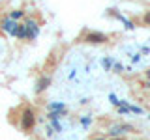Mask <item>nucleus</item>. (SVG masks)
<instances>
[{
	"label": "nucleus",
	"mask_w": 150,
	"mask_h": 140,
	"mask_svg": "<svg viewBox=\"0 0 150 140\" xmlns=\"http://www.w3.org/2000/svg\"><path fill=\"white\" fill-rule=\"evenodd\" d=\"M96 140H103V138H96Z\"/></svg>",
	"instance_id": "obj_4"
},
{
	"label": "nucleus",
	"mask_w": 150,
	"mask_h": 140,
	"mask_svg": "<svg viewBox=\"0 0 150 140\" xmlns=\"http://www.w3.org/2000/svg\"><path fill=\"white\" fill-rule=\"evenodd\" d=\"M34 125V114H32V110H25V114H23V129L28 131Z\"/></svg>",
	"instance_id": "obj_1"
},
{
	"label": "nucleus",
	"mask_w": 150,
	"mask_h": 140,
	"mask_svg": "<svg viewBox=\"0 0 150 140\" xmlns=\"http://www.w3.org/2000/svg\"><path fill=\"white\" fill-rule=\"evenodd\" d=\"M115 140H120V138H115Z\"/></svg>",
	"instance_id": "obj_6"
},
{
	"label": "nucleus",
	"mask_w": 150,
	"mask_h": 140,
	"mask_svg": "<svg viewBox=\"0 0 150 140\" xmlns=\"http://www.w3.org/2000/svg\"><path fill=\"white\" fill-rule=\"evenodd\" d=\"M148 77H150V71H148Z\"/></svg>",
	"instance_id": "obj_5"
},
{
	"label": "nucleus",
	"mask_w": 150,
	"mask_h": 140,
	"mask_svg": "<svg viewBox=\"0 0 150 140\" xmlns=\"http://www.w3.org/2000/svg\"><path fill=\"white\" fill-rule=\"evenodd\" d=\"M88 41H94V43H100V41H105V37L101 34H90L88 36Z\"/></svg>",
	"instance_id": "obj_2"
},
{
	"label": "nucleus",
	"mask_w": 150,
	"mask_h": 140,
	"mask_svg": "<svg viewBox=\"0 0 150 140\" xmlns=\"http://www.w3.org/2000/svg\"><path fill=\"white\" fill-rule=\"evenodd\" d=\"M144 21H146V22H150V13H148L146 17H144Z\"/></svg>",
	"instance_id": "obj_3"
}]
</instances>
